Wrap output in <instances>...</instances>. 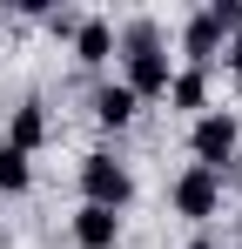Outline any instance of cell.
<instances>
[{"label":"cell","mask_w":242,"mask_h":249,"mask_svg":"<svg viewBox=\"0 0 242 249\" xmlns=\"http://www.w3.org/2000/svg\"><path fill=\"white\" fill-rule=\"evenodd\" d=\"M81 196L94 209H115L121 215V209L135 202V175H128L115 155H81Z\"/></svg>","instance_id":"cell-3"},{"label":"cell","mask_w":242,"mask_h":249,"mask_svg":"<svg viewBox=\"0 0 242 249\" xmlns=\"http://www.w3.org/2000/svg\"><path fill=\"white\" fill-rule=\"evenodd\" d=\"M168 108L202 115V108H208V68H175V74H168Z\"/></svg>","instance_id":"cell-9"},{"label":"cell","mask_w":242,"mask_h":249,"mask_svg":"<svg viewBox=\"0 0 242 249\" xmlns=\"http://www.w3.org/2000/svg\"><path fill=\"white\" fill-rule=\"evenodd\" d=\"M208 14H215L222 34H236V27H242V0H208Z\"/></svg>","instance_id":"cell-12"},{"label":"cell","mask_w":242,"mask_h":249,"mask_svg":"<svg viewBox=\"0 0 242 249\" xmlns=\"http://www.w3.org/2000/svg\"><path fill=\"white\" fill-rule=\"evenodd\" d=\"M189 249H215V243H208V236H195V243H189Z\"/></svg>","instance_id":"cell-14"},{"label":"cell","mask_w":242,"mask_h":249,"mask_svg":"<svg viewBox=\"0 0 242 249\" xmlns=\"http://www.w3.org/2000/svg\"><path fill=\"white\" fill-rule=\"evenodd\" d=\"M115 54V27L101 20V14H81V27H74V61L81 68H101Z\"/></svg>","instance_id":"cell-8"},{"label":"cell","mask_w":242,"mask_h":249,"mask_svg":"<svg viewBox=\"0 0 242 249\" xmlns=\"http://www.w3.org/2000/svg\"><path fill=\"white\" fill-rule=\"evenodd\" d=\"M40 142H47V101H40V94H27V101L14 108V122H7V148L34 155Z\"/></svg>","instance_id":"cell-7"},{"label":"cell","mask_w":242,"mask_h":249,"mask_svg":"<svg viewBox=\"0 0 242 249\" xmlns=\"http://www.w3.org/2000/svg\"><path fill=\"white\" fill-rule=\"evenodd\" d=\"M222 27H215V14L202 7V14H189V27H182V54H189V68H208L215 54H222Z\"/></svg>","instance_id":"cell-6"},{"label":"cell","mask_w":242,"mask_h":249,"mask_svg":"<svg viewBox=\"0 0 242 249\" xmlns=\"http://www.w3.org/2000/svg\"><path fill=\"white\" fill-rule=\"evenodd\" d=\"M236 142H242V122L229 115V108H202L195 128H189V155H195V168H222L236 162Z\"/></svg>","instance_id":"cell-2"},{"label":"cell","mask_w":242,"mask_h":249,"mask_svg":"<svg viewBox=\"0 0 242 249\" xmlns=\"http://www.w3.org/2000/svg\"><path fill=\"white\" fill-rule=\"evenodd\" d=\"M229 74H236V81H242V27H236V34H229Z\"/></svg>","instance_id":"cell-13"},{"label":"cell","mask_w":242,"mask_h":249,"mask_svg":"<svg viewBox=\"0 0 242 249\" xmlns=\"http://www.w3.org/2000/svg\"><path fill=\"white\" fill-rule=\"evenodd\" d=\"M135 108H141V101H135L121 81L94 88V122H101V128H128V122H135Z\"/></svg>","instance_id":"cell-10"},{"label":"cell","mask_w":242,"mask_h":249,"mask_svg":"<svg viewBox=\"0 0 242 249\" xmlns=\"http://www.w3.org/2000/svg\"><path fill=\"white\" fill-rule=\"evenodd\" d=\"M168 202H175V215H189V222H208L215 209H222V175L215 168H182L175 175V189H168Z\"/></svg>","instance_id":"cell-4"},{"label":"cell","mask_w":242,"mask_h":249,"mask_svg":"<svg viewBox=\"0 0 242 249\" xmlns=\"http://www.w3.org/2000/svg\"><path fill=\"white\" fill-rule=\"evenodd\" d=\"M27 182H34V162L0 142V196H27Z\"/></svg>","instance_id":"cell-11"},{"label":"cell","mask_w":242,"mask_h":249,"mask_svg":"<svg viewBox=\"0 0 242 249\" xmlns=\"http://www.w3.org/2000/svg\"><path fill=\"white\" fill-rule=\"evenodd\" d=\"M115 243H121V215H115V209L81 202L74 209V249H115Z\"/></svg>","instance_id":"cell-5"},{"label":"cell","mask_w":242,"mask_h":249,"mask_svg":"<svg viewBox=\"0 0 242 249\" xmlns=\"http://www.w3.org/2000/svg\"><path fill=\"white\" fill-rule=\"evenodd\" d=\"M121 88L135 94V101H155V94H168V47H161V20H148V14H135L128 27H121Z\"/></svg>","instance_id":"cell-1"}]
</instances>
